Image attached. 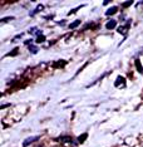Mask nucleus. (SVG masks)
Listing matches in <instances>:
<instances>
[{"label": "nucleus", "instance_id": "obj_1", "mask_svg": "<svg viewBox=\"0 0 143 147\" xmlns=\"http://www.w3.org/2000/svg\"><path fill=\"white\" fill-rule=\"evenodd\" d=\"M38 140H39V137H29L28 140H25V141H24V146L30 145V143L35 142V141H38Z\"/></svg>", "mask_w": 143, "mask_h": 147}, {"label": "nucleus", "instance_id": "obj_2", "mask_svg": "<svg viewBox=\"0 0 143 147\" xmlns=\"http://www.w3.org/2000/svg\"><path fill=\"white\" fill-rule=\"evenodd\" d=\"M115 24H117V23H115V20H109L107 24H105V28L111 30V29H114V28H115Z\"/></svg>", "mask_w": 143, "mask_h": 147}, {"label": "nucleus", "instance_id": "obj_3", "mask_svg": "<svg viewBox=\"0 0 143 147\" xmlns=\"http://www.w3.org/2000/svg\"><path fill=\"white\" fill-rule=\"evenodd\" d=\"M117 10H118V8L117 6H113V8H111V9H108L107 11H105V15H113V14H115L117 13Z\"/></svg>", "mask_w": 143, "mask_h": 147}, {"label": "nucleus", "instance_id": "obj_4", "mask_svg": "<svg viewBox=\"0 0 143 147\" xmlns=\"http://www.w3.org/2000/svg\"><path fill=\"white\" fill-rule=\"evenodd\" d=\"M79 24H81V20H75V22H73L72 24H69V29H74V28H77Z\"/></svg>", "mask_w": 143, "mask_h": 147}, {"label": "nucleus", "instance_id": "obj_5", "mask_svg": "<svg viewBox=\"0 0 143 147\" xmlns=\"http://www.w3.org/2000/svg\"><path fill=\"white\" fill-rule=\"evenodd\" d=\"M123 82H124V79H123V78H122V77H118V81H117V82H115V83H114V86H115V87H119V86H121V84H122V83H123Z\"/></svg>", "mask_w": 143, "mask_h": 147}, {"label": "nucleus", "instance_id": "obj_6", "mask_svg": "<svg viewBox=\"0 0 143 147\" xmlns=\"http://www.w3.org/2000/svg\"><path fill=\"white\" fill-rule=\"evenodd\" d=\"M42 10H43V5H38V6H36V9H35V10L32 13V15H34L35 13H39V11H42Z\"/></svg>", "mask_w": 143, "mask_h": 147}, {"label": "nucleus", "instance_id": "obj_7", "mask_svg": "<svg viewBox=\"0 0 143 147\" xmlns=\"http://www.w3.org/2000/svg\"><path fill=\"white\" fill-rule=\"evenodd\" d=\"M84 138H87V133H83V135L82 136H79V138H78V141L79 142H84Z\"/></svg>", "mask_w": 143, "mask_h": 147}, {"label": "nucleus", "instance_id": "obj_8", "mask_svg": "<svg viewBox=\"0 0 143 147\" xmlns=\"http://www.w3.org/2000/svg\"><path fill=\"white\" fill-rule=\"evenodd\" d=\"M44 40H45V38H44L43 35H39V36H38V39H36V42H38V43H43Z\"/></svg>", "mask_w": 143, "mask_h": 147}, {"label": "nucleus", "instance_id": "obj_9", "mask_svg": "<svg viewBox=\"0 0 143 147\" xmlns=\"http://www.w3.org/2000/svg\"><path fill=\"white\" fill-rule=\"evenodd\" d=\"M29 49H30L32 53H36V52H38V48H36V47H33V45L29 47Z\"/></svg>", "mask_w": 143, "mask_h": 147}, {"label": "nucleus", "instance_id": "obj_10", "mask_svg": "<svg viewBox=\"0 0 143 147\" xmlns=\"http://www.w3.org/2000/svg\"><path fill=\"white\" fill-rule=\"evenodd\" d=\"M11 19H14V18H11V16H8V18H3V19H1V22H3V23H4V22L11 20Z\"/></svg>", "mask_w": 143, "mask_h": 147}, {"label": "nucleus", "instance_id": "obj_11", "mask_svg": "<svg viewBox=\"0 0 143 147\" xmlns=\"http://www.w3.org/2000/svg\"><path fill=\"white\" fill-rule=\"evenodd\" d=\"M132 4V1H127V3H123V6H124V8H127V6H129Z\"/></svg>", "mask_w": 143, "mask_h": 147}, {"label": "nucleus", "instance_id": "obj_12", "mask_svg": "<svg viewBox=\"0 0 143 147\" xmlns=\"http://www.w3.org/2000/svg\"><path fill=\"white\" fill-rule=\"evenodd\" d=\"M36 147H45V146H44V145H38Z\"/></svg>", "mask_w": 143, "mask_h": 147}]
</instances>
